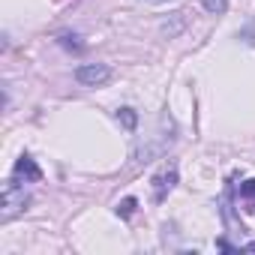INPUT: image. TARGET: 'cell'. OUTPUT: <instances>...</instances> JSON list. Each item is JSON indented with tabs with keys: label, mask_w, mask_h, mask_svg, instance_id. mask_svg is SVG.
<instances>
[{
	"label": "cell",
	"mask_w": 255,
	"mask_h": 255,
	"mask_svg": "<svg viewBox=\"0 0 255 255\" xmlns=\"http://www.w3.org/2000/svg\"><path fill=\"white\" fill-rule=\"evenodd\" d=\"M27 204H30V195L24 192V186L18 183V180H12V183H6L3 186V195H0V222H12L18 213H24L27 210Z\"/></svg>",
	"instance_id": "obj_1"
},
{
	"label": "cell",
	"mask_w": 255,
	"mask_h": 255,
	"mask_svg": "<svg viewBox=\"0 0 255 255\" xmlns=\"http://www.w3.org/2000/svg\"><path fill=\"white\" fill-rule=\"evenodd\" d=\"M75 81L84 87H102L111 81V66L108 63H84L75 69Z\"/></svg>",
	"instance_id": "obj_2"
},
{
	"label": "cell",
	"mask_w": 255,
	"mask_h": 255,
	"mask_svg": "<svg viewBox=\"0 0 255 255\" xmlns=\"http://www.w3.org/2000/svg\"><path fill=\"white\" fill-rule=\"evenodd\" d=\"M153 201H165L168 198V192L177 186V165L174 162H165L156 174H153Z\"/></svg>",
	"instance_id": "obj_3"
},
{
	"label": "cell",
	"mask_w": 255,
	"mask_h": 255,
	"mask_svg": "<svg viewBox=\"0 0 255 255\" xmlns=\"http://www.w3.org/2000/svg\"><path fill=\"white\" fill-rule=\"evenodd\" d=\"M12 177L21 183H36V180H42V168L36 165V159L33 156H27V153H21L18 156V162H15V168H12Z\"/></svg>",
	"instance_id": "obj_4"
},
{
	"label": "cell",
	"mask_w": 255,
	"mask_h": 255,
	"mask_svg": "<svg viewBox=\"0 0 255 255\" xmlns=\"http://www.w3.org/2000/svg\"><path fill=\"white\" fill-rule=\"evenodd\" d=\"M117 120H120L123 129H129V132L138 126V114H135V108H120V111H117Z\"/></svg>",
	"instance_id": "obj_5"
},
{
	"label": "cell",
	"mask_w": 255,
	"mask_h": 255,
	"mask_svg": "<svg viewBox=\"0 0 255 255\" xmlns=\"http://www.w3.org/2000/svg\"><path fill=\"white\" fill-rule=\"evenodd\" d=\"M204 3V9L210 12V15H222L225 9H228V0H201Z\"/></svg>",
	"instance_id": "obj_6"
},
{
	"label": "cell",
	"mask_w": 255,
	"mask_h": 255,
	"mask_svg": "<svg viewBox=\"0 0 255 255\" xmlns=\"http://www.w3.org/2000/svg\"><path fill=\"white\" fill-rule=\"evenodd\" d=\"M135 204H138L135 198H123V201L117 204V216H123V219H129V216L135 213Z\"/></svg>",
	"instance_id": "obj_7"
},
{
	"label": "cell",
	"mask_w": 255,
	"mask_h": 255,
	"mask_svg": "<svg viewBox=\"0 0 255 255\" xmlns=\"http://www.w3.org/2000/svg\"><path fill=\"white\" fill-rule=\"evenodd\" d=\"M240 195H243V201H252L255 198V180H246L243 189H240Z\"/></svg>",
	"instance_id": "obj_8"
}]
</instances>
